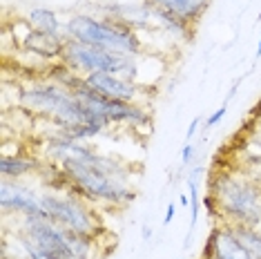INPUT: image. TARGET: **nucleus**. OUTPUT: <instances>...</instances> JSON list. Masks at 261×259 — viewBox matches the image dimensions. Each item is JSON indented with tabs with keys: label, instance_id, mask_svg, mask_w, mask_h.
Returning a JSON list of instances; mask_svg holds the SVG:
<instances>
[{
	"label": "nucleus",
	"instance_id": "9d476101",
	"mask_svg": "<svg viewBox=\"0 0 261 259\" xmlns=\"http://www.w3.org/2000/svg\"><path fill=\"white\" fill-rule=\"evenodd\" d=\"M85 83L103 96L127 103H136L141 98V92H143V87L139 83H132V81H125L114 74H87Z\"/></svg>",
	"mask_w": 261,
	"mask_h": 259
},
{
	"label": "nucleus",
	"instance_id": "5701e85b",
	"mask_svg": "<svg viewBox=\"0 0 261 259\" xmlns=\"http://www.w3.org/2000/svg\"><path fill=\"white\" fill-rule=\"evenodd\" d=\"M152 237V228L150 226H143V239H150Z\"/></svg>",
	"mask_w": 261,
	"mask_h": 259
},
{
	"label": "nucleus",
	"instance_id": "ddd939ff",
	"mask_svg": "<svg viewBox=\"0 0 261 259\" xmlns=\"http://www.w3.org/2000/svg\"><path fill=\"white\" fill-rule=\"evenodd\" d=\"M43 170L38 159H32L27 154H3L0 157V174L3 179H14L20 181L22 176H29L32 172H38Z\"/></svg>",
	"mask_w": 261,
	"mask_h": 259
},
{
	"label": "nucleus",
	"instance_id": "4be33fe9",
	"mask_svg": "<svg viewBox=\"0 0 261 259\" xmlns=\"http://www.w3.org/2000/svg\"><path fill=\"white\" fill-rule=\"evenodd\" d=\"M174 210H176V205H174V203H168V208H165V219H163V223H170L172 219H174Z\"/></svg>",
	"mask_w": 261,
	"mask_h": 259
},
{
	"label": "nucleus",
	"instance_id": "f03ea898",
	"mask_svg": "<svg viewBox=\"0 0 261 259\" xmlns=\"http://www.w3.org/2000/svg\"><path fill=\"white\" fill-rule=\"evenodd\" d=\"M65 38L81 40L85 45L103 47L116 54L141 56L143 40L139 29L121 18H96L92 14H74L65 20Z\"/></svg>",
	"mask_w": 261,
	"mask_h": 259
},
{
	"label": "nucleus",
	"instance_id": "dca6fc26",
	"mask_svg": "<svg viewBox=\"0 0 261 259\" xmlns=\"http://www.w3.org/2000/svg\"><path fill=\"white\" fill-rule=\"evenodd\" d=\"M188 188H190V210H192V215H190V232L194 230V226H197L199 221V192H197V172L188 179Z\"/></svg>",
	"mask_w": 261,
	"mask_h": 259
},
{
	"label": "nucleus",
	"instance_id": "423d86ee",
	"mask_svg": "<svg viewBox=\"0 0 261 259\" xmlns=\"http://www.w3.org/2000/svg\"><path fill=\"white\" fill-rule=\"evenodd\" d=\"M87 110L96 112L103 119H108L110 125H129V127H143L152 123V116L141 103H127V101H116L108 98L96 90H92L87 83H83L76 92H72Z\"/></svg>",
	"mask_w": 261,
	"mask_h": 259
},
{
	"label": "nucleus",
	"instance_id": "2eb2a0df",
	"mask_svg": "<svg viewBox=\"0 0 261 259\" xmlns=\"http://www.w3.org/2000/svg\"><path fill=\"white\" fill-rule=\"evenodd\" d=\"M237 239L252 255V259H261V232L252 226H232Z\"/></svg>",
	"mask_w": 261,
	"mask_h": 259
},
{
	"label": "nucleus",
	"instance_id": "4468645a",
	"mask_svg": "<svg viewBox=\"0 0 261 259\" xmlns=\"http://www.w3.org/2000/svg\"><path fill=\"white\" fill-rule=\"evenodd\" d=\"M27 20L36 32L51 34V36H65V22H61L58 14L49 7H34L27 14Z\"/></svg>",
	"mask_w": 261,
	"mask_h": 259
},
{
	"label": "nucleus",
	"instance_id": "39448f33",
	"mask_svg": "<svg viewBox=\"0 0 261 259\" xmlns=\"http://www.w3.org/2000/svg\"><path fill=\"white\" fill-rule=\"evenodd\" d=\"M40 201H43V208L49 221L67 228V230L90 235V237H94L98 232V221L85 199L69 194V192L58 194L51 190V192L40 194Z\"/></svg>",
	"mask_w": 261,
	"mask_h": 259
},
{
	"label": "nucleus",
	"instance_id": "6ab92c4d",
	"mask_svg": "<svg viewBox=\"0 0 261 259\" xmlns=\"http://www.w3.org/2000/svg\"><path fill=\"white\" fill-rule=\"evenodd\" d=\"M225 112H228V103H223L219 110H215L210 116L205 119V127H212V125H217V123H221L223 121V116H225Z\"/></svg>",
	"mask_w": 261,
	"mask_h": 259
},
{
	"label": "nucleus",
	"instance_id": "6e6552de",
	"mask_svg": "<svg viewBox=\"0 0 261 259\" xmlns=\"http://www.w3.org/2000/svg\"><path fill=\"white\" fill-rule=\"evenodd\" d=\"M0 205L5 213H14L20 217H36V219H47V213L40 201V194L32 188L18 184L14 179L0 181Z\"/></svg>",
	"mask_w": 261,
	"mask_h": 259
},
{
	"label": "nucleus",
	"instance_id": "1a4fd4ad",
	"mask_svg": "<svg viewBox=\"0 0 261 259\" xmlns=\"http://www.w3.org/2000/svg\"><path fill=\"white\" fill-rule=\"evenodd\" d=\"M203 259H252V255L237 239L232 226H215L205 241Z\"/></svg>",
	"mask_w": 261,
	"mask_h": 259
},
{
	"label": "nucleus",
	"instance_id": "393cba45",
	"mask_svg": "<svg viewBox=\"0 0 261 259\" xmlns=\"http://www.w3.org/2000/svg\"><path fill=\"white\" fill-rule=\"evenodd\" d=\"M259 186H261V184H259Z\"/></svg>",
	"mask_w": 261,
	"mask_h": 259
},
{
	"label": "nucleus",
	"instance_id": "a211bd4d",
	"mask_svg": "<svg viewBox=\"0 0 261 259\" xmlns=\"http://www.w3.org/2000/svg\"><path fill=\"white\" fill-rule=\"evenodd\" d=\"M252 112H254V114H252V121H250L252 141H254V145H257V148H261V103H259V108H254Z\"/></svg>",
	"mask_w": 261,
	"mask_h": 259
},
{
	"label": "nucleus",
	"instance_id": "b1692460",
	"mask_svg": "<svg viewBox=\"0 0 261 259\" xmlns=\"http://www.w3.org/2000/svg\"><path fill=\"white\" fill-rule=\"evenodd\" d=\"M257 58H261V36H259V45H257Z\"/></svg>",
	"mask_w": 261,
	"mask_h": 259
},
{
	"label": "nucleus",
	"instance_id": "aec40b11",
	"mask_svg": "<svg viewBox=\"0 0 261 259\" xmlns=\"http://www.w3.org/2000/svg\"><path fill=\"white\" fill-rule=\"evenodd\" d=\"M194 154H197V148H194V145L188 141V143L183 145V150H181V163H183V166H188V163L194 159Z\"/></svg>",
	"mask_w": 261,
	"mask_h": 259
},
{
	"label": "nucleus",
	"instance_id": "412c9836",
	"mask_svg": "<svg viewBox=\"0 0 261 259\" xmlns=\"http://www.w3.org/2000/svg\"><path fill=\"white\" fill-rule=\"evenodd\" d=\"M199 123H201V119H194L192 123H190V127H188V132H186V139H188V141L192 139V137H194V132L199 130Z\"/></svg>",
	"mask_w": 261,
	"mask_h": 259
},
{
	"label": "nucleus",
	"instance_id": "f8f14e48",
	"mask_svg": "<svg viewBox=\"0 0 261 259\" xmlns=\"http://www.w3.org/2000/svg\"><path fill=\"white\" fill-rule=\"evenodd\" d=\"M143 3L152 5V7H159L163 11H170V14L190 22L192 27H197L212 0H143Z\"/></svg>",
	"mask_w": 261,
	"mask_h": 259
},
{
	"label": "nucleus",
	"instance_id": "f3484780",
	"mask_svg": "<svg viewBox=\"0 0 261 259\" xmlns=\"http://www.w3.org/2000/svg\"><path fill=\"white\" fill-rule=\"evenodd\" d=\"M20 239H22V246H25V252H27V259H56V257H51V255H47V252L43 250H38L36 246L29 241L27 235H22L20 232Z\"/></svg>",
	"mask_w": 261,
	"mask_h": 259
},
{
	"label": "nucleus",
	"instance_id": "7ed1b4c3",
	"mask_svg": "<svg viewBox=\"0 0 261 259\" xmlns=\"http://www.w3.org/2000/svg\"><path fill=\"white\" fill-rule=\"evenodd\" d=\"M58 166L63 168L67 179V192L85 199L90 203H110V205H127L136 199V190L127 181L108 174L105 170L87 166L76 159H65Z\"/></svg>",
	"mask_w": 261,
	"mask_h": 259
},
{
	"label": "nucleus",
	"instance_id": "0eeeda50",
	"mask_svg": "<svg viewBox=\"0 0 261 259\" xmlns=\"http://www.w3.org/2000/svg\"><path fill=\"white\" fill-rule=\"evenodd\" d=\"M20 230L22 235H27L29 241L38 250H43L56 259H74L65 228L58 226V223L49 219H36V217H22Z\"/></svg>",
	"mask_w": 261,
	"mask_h": 259
},
{
	"label": "nucleus",
	"instance_id": "20e7f679",
	"mask_svg": "<svg viewBox=\"0 0 261 259\" xmlns=\"http://www.w3.org/2000/svg\"><path fill=\"white\" fill-rule=\"evenodd\" d=\"M61 61L81 76L114 74L125 81H132V83H136L141 76L139 56L116 54V51L103 49V47H94V45H85L74 38H65V49H63Z\"/></svg>",
	"mask_w": 261,
	"mask_h": 259
},
{
	"label": "nucleus",
	"instance_id": "9b49d317",
	"mask_svg": "<svg viewBox=\"0 0 261 259\" xmlns=\"http://www.w3.org/2000/svg\"><path fill=\"white\" fill-rule=\"evenodd\" d=\"M22 47L29 51V54L45 58L47 63L51 61H61L63 49H65V36H51V34H43L36 32V29H29V34L22 40Z\"/></svg>",
	"mask_w": 261,
	"mask_h": 259
},
{
	"label": "nucleus",
	"instance_id": "f257e3e1",
	"mask_svg": "<svg viewBox=\"0 0 261 259\" xmlns=\"http://www.w3.org/2000/svg\"><path fill=\"white\" fill-rule=\"evenodd\" d=\"M207 194L215 199L217 219L225 226H252L261 223V186L230 172H215L207 184Z\"/></svg>",
	"mask_w": 261,
	"mask_h": 259
}]
</instances>
